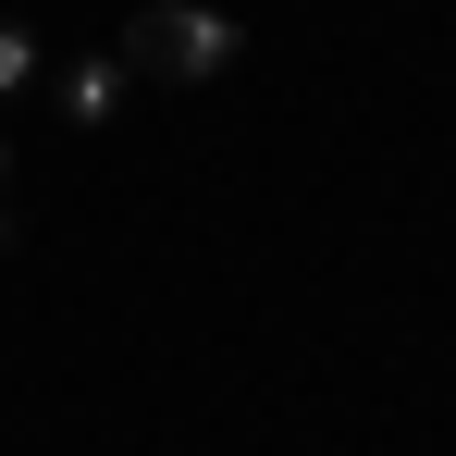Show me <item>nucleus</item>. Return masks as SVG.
Returning a JSON list of instances; mask_svg holds the SVG:
<instances>
[{"label":"nucleus","mask_w":456,"mask_h":456,"mask_svg":"<svg viewBox=\"0 0 456 456\" xmlns=\"http://www.w3.org/2000/svg\"><path fill=\"white\" fill-rule=\"evenodd\" d=\"M111 111H124V62H86L75 75V124H111Z\"/></svg>","instance_id":"2"},{"label":"nucleus","mask_w":456,"mask_h":456,"mask_svg":"<svg viewBox=\"0 0 456 456\" xmlns=\"http://www.w3.org/2000/svg\"><path fill=\"white\" fill-rule=\"evenodd\" d=\"M234 50H247V37H234V12H210V0H149V12L124 25V50H111V62H124V75H160V86H210Z\"/></svg>","instance_id":"1"},{"label":"nucleus","mask_w":456,"mask_h":456,"mask_svg":"<svg viewBox=\"0 0 456 456\" xmlns=\"http://www.w3.org/2000/svg\"><path fill=\"white\" fill-rule=\"evenodd\" d=\"M25 75H37V37H25V25H0V99H12Z\"/></svg>","instance_id":"3"}]
</instances>
